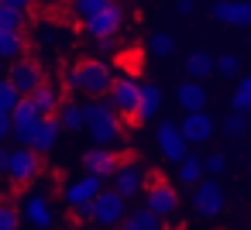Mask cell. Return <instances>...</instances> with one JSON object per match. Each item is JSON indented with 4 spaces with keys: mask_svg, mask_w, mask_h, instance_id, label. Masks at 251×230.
Listing matches in <instances>:
<instances>
[{
    "mask_svg": "<svg viewBox=\"0 0 251 230\" xmlns=\"http://www.w3.org/2000/svg\"><path fill=\"white\" fill-rule=\"evenodd\" d=\"M86 131L90 138L97 141V148H117L124 141V127H121V117L114 114V107L107 100H93L86 103Z\"/></svg>",
    "mask_w": 251,
    "mask_h": 230,
    "instance_id": "cell-1",
    "label": "cell"
},
{
    "mask_svg": "<svg viewBox=\"0 0 251 230\" xmlns=\"http://www.w3.org/2000/svg\"><path fill=\"white\" fill-rule=\"evenodd\" d=\"M114 79H117V76H114L100 59H83V62H76L73 72H69V86L79 90V93H86V96H97V100L110 96Z\"/></svg>",
    "mask_w": 251,
    "mask_h": 230,
    "instance_id": "cell-2",
    "label": "cell"
},
{
    "mask_svg": "<svg viewBox=\"0 0 251 230\" xmlns=\"http://www.w3.org/2000/svg\"><path fill=\"white\" fill-rule=\"evenodd\" d=\"M90 209H93V213H90V223H97L100 230H117V227L124 223V216H127V199H124L117 189H103V192L93 199Z\"/></svg>",
    "mask_w": 251,
    "mask_h": 230,
    "instance_id": "cell-3",
    "label": "cell"
},
{
    "mask_svg": "<svg viewBox=\"0 0 251 230\" xmlns=\"http://www.w3.org/2000/svg\"><path fill=\"white\" fill-rule=\"evenodd\" d=\"M114 114L121 120H138V110H141V83L131 79V76H117L114 86H110V100Z\"/></svg>",
    "mask_w": 251,
    "mask_h": 230,
    "instance_id": "cell-4",
    "label": "cell"
},
{
    "mask_svg": "<svg viewBox=\"0 0 251 230\" xmlns=\"http://www.w3.org/2000/svg\"><path fill=\"white\" fill-rule=\"evenodd\" d=\"M145 206H148L155 216L169 220V216H176V209H179V192H176L169 182H162L155 172H148V185H145Z\"/></svg>",
    "mask_w": 251,
    "mask_h": 230,
    "instance_id": "cell-5",
    "label": "cell"
},
{
    "mask_svg": "<svg viewBox=\"0 0 251 230\" xmlns=\"http://www.w3.org/2000/svg\"><path fill=\"white\" fill-rule=\"evenodd\" d=\"M38 124H42V114H38L35 100L25 96V100L14 107V114H11V138H14L21 148H31V138H35Z\"/></svg>",
    "mask_w": 251,
    "mask_h": 230,
    "instance_id": "cell-6",
    "label": "cell"
},
{
    "mask_svg": "<svg viewBox=\"0 0 251 230\" xmlns=\"http://www.w3.org/2000/svg\"><path fill=\"white\" fill-rule=\"evenodd\" d=\"M224 206H227V196H224L220 182H217V179H203V182L196 185V192H193V209H196V216L213 220V216L224 213Z\"/></svg>",
    "mask_w": 251,
    "mask_h": 230,
    "instance_id": "cell-7",
    "label": "cell"
},
{
    "mask_svg": "<svg viewBox=\"0 0 251 230\" xmlns=\"http://www.w3.org/2000/svg\"><path fill=\"white\" fill-rule=\"evenodd\" d=\"M7 79H11V86L18 90V96L25 100V96H31V93L45 83V72H42V66H38L35 59H18V62H11Z\"/></svg>",
    "mask_w": 251,
    "mask_h": 230,
    "instance_id": "cell-8",
    "label": "cell"
},
{
    "mask_svg": "<svg viewBox=\"0 0 251 230\" xmlns=\"http://www.w3.org/2000/svg\"><path fill=\"white\" fill-rule=\"evenodd\" d=\"M42 172V155H35L31 148H14L11 161H7V179L14 185H31Z\"/></svg>",
    "mask_w": 251,
    "mask_h": 230,
    "instance_id": "cell-9",
    "label": "cell"
},
{
    "mask_svg": "<svg viewBox=\"0 0 251 230\" xmlns=\"http://www.w3.org/2000/svg\"><path fill=\"white\" fill-rule=\"evenodd\" d=\"M18 209H21V220H28V227H35V230H49L55 223V206L45 192H31Z\"/></svg>",
    "mask_w": 251,
    "mask_h": 230,
    "instance_id": "cell-10",
    "label": "cell"
},
{
    "mask_svg": "<svg viewBox=\"0 0 251 230\" xmlns=\"http://www.w3.org/2000/svg\"><path fill=\"white\" fill-rule=\"evenodd\" d=\"M155 138H158V151L165 155V161H182V158L189 155V144H186V138H182V131H179L176 120L165 117V120L158 124Z\"/></svg>",
    "mask_w": 251,
    "mask_h": 230,
    "instance_id": "cell-11",
    "label": "cell"
},
{
    "mask_svg": "<svg viewBox=\"0 0 251 230\" xmlns=\"http://www.w3.org/2000/svg\"><path fill=\"white\" fill-rule=\"evenodd\" d=\"M110 182H114V189H117L124 199H134L138 192H145V185H148V172H145L138 161H121Z\"/></svg>",
    "mask_w": 251,
    "mask_h": 230,
    "instance_id": "cell-12",
    "label": "cell"
},
{
    "mask_svg": "<svg viewBox=\"0 0 251 230\" xmlns=\"http://www.w3.org/2000/svg\"><path fill=\"white\" fill-rule=\"evenodd\" d=\"M100 192H103V179H97V175H79V179H73V182L62 189V199H66V206L83 209V206H90Z\"/></svg>",
    "mask_w": 251,
    "mask_h": 230,
    "instance_id": "cell-13",
    "label": "cell"
},
{
    "mask_svg": "<svg viewBox=\"0 0 251 230\" xmlns=\"http://www.w3.org/2000/svg\"><path fill=\"white\" fill-rule=\"evenodd\" d=\"M121 24H124V7L114 0L110 7H103V11H100L97 18H90L83 28H86V35H90L93 42H100V38H114V35L121 31Z\"/></svg>",
    "mask_w": 251,
    "mask_h": 230,
    "instance_id": "cell-14",
    "label": "cell"
},
{
    "mask_svg": "<svg viewBox=\"0 0 251 230\" xmlns=\"http://www.w3.org/2000/svg\"><path fill=\"white\" fill-rule=\"evenodd\" d=\"M210 18L230 28H248L251 24V4L248 0H217L210 7Z\"/></svg>",
    "mask_w": 251,
    "mask_h": 230,
    "instance_id": "cell-15",
    "label": "cell"
},
{
    "mask_svg": "<svg viewBox=\"0 0 251 230\" xmlns=\"http://www.w3.org/2000/svg\"><path fill=\"white\" fill-rule=\"evenodd\" d=\"M117 165H121V158L110 151V148H90L86 155H83V172L86 175H97V179H114V172H117Z\"/></svg>",
    "mask_w": 251,
    "mask_h": 230,
    "instance_id": "cell-16",
    "label": "cell"
},
{
    "mask_svg": "<svg viewBox=\"0 0 251 230\" xmlns=\"http://www.w3.org/2000/svg\"><path fill=\"white\" fill-rule=\"evenodd\" d=\"M179 131H182L186 144H203V141L213 138V117H210L206 110H200V114H186V117L179 120Z\"/></svg>",
    "mask_w": 251,
    "mask_h": 230,
    "instance_id": "cell-17",
    "label": "cell"
},
{
    "mask_svg": "<svg viewBox=\"0 0 251 230\" xmlns=\"http://www.w3.org/2000/svg\"><path fill=\"white\" fill-rule=\"evenodd\" d=\"M31 100H35V107H38V114H42V117H55V114H59V107L66 103L62 86H55V83H49V79L31 93Z\"/></svg>",
    "mask_w": 251,
    "mask_h": 230,
    "instance_id": "cell-18",
    "label": "cell"
},
{
    "mask_svg": "<svg viewBox=\"0 0 251 230\" xmlns=\"http://www.w3.org/2000/svg\"><path fill=\"white\" fill-rule=\"evenodd\" d=\"M59 134H62L59 120H55V117H42V124H38V131H35V138H31V151H35V155H49V151H55Z\"/></svg>",
    "mask_w": 251,
    "mask_h": 230,
    "instance_id": "cell-19",
    "label": "cell"
},
{
    "mask_svg": "<svg viewBox=\"0 0 251 230\" xmlns=\"http://www.w3.org/2000/svg\"><path fill=\"white\" fill-rule=\"evenodd\" d=\"M176 100H179V107H182L186 114H200V110L206 107V90H203V83H193V79H186V83H179V90H176Z\"/></svg>",
    "mask_w": 251,
    "mask_h": 230,
    "instance_id": "cell-20",
    "label": "cell"
},
{
    "mask_svg": "<svg viewBox=\"0 0 251 230\" xmlns=\"http://www.w3.org/2000/svg\"><path fill=\"white\" fill-rule=\"evenodd\" d=\"M121 230H165V220L155 216L148 206H134V209H127Z\"/></svg>",
    "mask_w": 251,
    "mask_h": 230,
    "instance_id": "cell-21",
    "label": "cell"
},
{
    "mask_svg": "<svg viewBox=\"0 0 251 230\" xmlns=\"http://www.w3.org/2000/svg\"><path fill=\"white\" fill-rule=\"evenodd\" d=\"M25 48H28L25 31H0V62H18V59H25Z\"/></svg>",
    "mask_w": 251,
    "mask_h": 230,
    "instance_id": "cell-22",
    "label": "cell"
},
{
    "mask_svg": "<svg viewBox=\"0 0 251 230\" xmlns=\"http://www.w3.org/2000/svg\"><path fill=\"white\" fill-rule=\"evenodd\" d=\"M55 120H59L62 131H83V127H86V107L76 103V100H66V103L59 107Z\"/></svg>",
    "mask_w": 251,
    "mask_h": 230,
    "instance_id": "cell-23",
    "label": "cell"
},
{
    "mask_svg": "<svg viewBox=\"0 0 251 230\" xmlns=\"http://www.w3.org/2000/svg\"><path fill=\"white\" fill-rule=\"evenodd\" d=\"M213 55L210 52H189V59H186V76L193 79V83H203V79H210L217 69H213Z\"/></svg>",
    "mask_w": 251,
    "mask_h": 230,
    "instance_id": "cell-24",
    "label": "cell"
},
{
    "mask_svg": "<svg viewBox=\"0 0 251 230\" xmlns=\"http://www.w3.org/2000/svg\"><path fill=\"white\" fill-rule=\"evenodd\" d=\"M162 110V90L158 83H141V110H138V120H155Z\"/></svg>",
    "mask_w": 251,
    "mask_h": 230,
    "instance_id": "cell-25",
    "label": "cell"
},
{
    "mask_svg": "<svg viewBox=\"0 0 251 230\" xmlns=\"http://www.w3.org/2000/svg\"><path fill=\"white\" fill-rule=\"evenodd\" d=\"M179 182L182 185H193V189L203 182V158L200 155H186L179 161Z\"/></svg>",
    "mask_w": 251,
    "mask_h": 230,
    "instance_id": "cell-26",
    "label": "cell"
},
{
    "mask_svg": "<svg viewBox=\"0 0 251 230\" xmlns=\"http://www.w3.org/2000/svg\"><path fill=\"white\" fill-rule=\"evenodd\" d=\"M230 110L251 114V76L237 79V90H234V96H230Z\"/></svg>",
    "mask_w": 251,
    "mask_h": 230,
    "instance_id": "cell-27",
    "label": "cell"
},
{
    "mask_svg": "<svg viewBox=\"0 0 251 230\" xmlns=\"http://www.w3.org/2000/svg\"><path fill=\"white\" fill-rule=\"evenodd\" d=\"M110 4H114V0H73V14L86 24L90 18H97V14H100L103 7H110Z\"/></svg>",
    "mask_w": 251,
    "mask_h": 230,
    "instance_id": "cell-28",
    "label": "cell"
},
{
    "mask_svg": "<svg viewBox=\"0 0 251 230\" xmlns=\"http://www.w3.org/2000/svg\"><path fill=\"white\" fill-rule=\"evenodd\" d=\"M148 52H151V55H158V59H169V55L176 52V38H172V35H165V31H155V35L148 38Z\"/></svg>",
    "mask_w": 251,
    "mask_h": 230,
    "instance_id": "cell-29",
    "label": "cell"
},
{
    "mask_svg": "<svg viewBox=\"0 0 251 230\" xmlns=\"http://www.w3.org/2000/svg\"><path fill=\"white\" fill-rule=\"evenodd\" d=\"M224 131H227L230 138L248 134V131H251V114H237V110H230V114H227V120H224Z\"/></svg>",
    "mask_w": 251,
    "mask_h": 230,
    "instance_id": "cell-30",
    "label": "cell"
},
{
    "mask_svg": "<svg viewBox=\"0 0 251 230\" xmlns=\"http://www.w3.org/2000/svg\"><path fill=\"white\" fill-rule=\"evenodd\" d=\"M18 103H21L18 90H14V86H11V79L4 76V79H0V114H7V117H11Z\"/></svg>",
    "mask_w": 251,
    "mask_h": 230,
    "instance_id": "cell-31",
    "label": "cell"
},
{
    "mask_svg": "<svg viewBox=\"0 0 251 230\" xmlns=\"http://www.w3.org/2000/svg\"><path fill=\"white\" fill-rule=\"evenodd\" d=\"M224 172H227V155H224V151H210V155L203 158V175L217 179V175H224Z\"/></svg>",
    "mask_w": 251,
    "mask_h": 230,
    "instance_id": "cell-32",
    "label": "cell"
},
{
    "mask_svg": "<svg viewBox=\"0 0 251 230\" xmlns=\"http://www.w3.org/2000/svg\"><path fill=\"white\" fill-rule=\"evenodd\" d=\"M21 227V209L14 203H0V230H18Z\"/></svg>",
    "mask_w": 251,
    "mask_h": 230,
    "instance_id": "cell-33",
    "label": "cell"
},
{
    "mask_svg": "<svg viewBox=\"0 0 251 230\" xmlns=\"http://www.w3.org/2000/svg\"><path fill=\"white\" fill-rule=\"evenodd\" d=\"M21 24H25L21 11H11V7L0 4V31H21Z\"/></svg>",
    "mask_w": 251,
    "mask_h": 230,
    "instance_id": "cell-34",
    "label": "cell"
},
{
    "mask_svg": "<svg viewBox=\"0 0 251 230\" xmlns=\"http://www.w3.org/2000/svg\"><path fill=\"white\" fill-rule=\"evenodd\" d=\"M213 69H217L224 79H234V76H237V69H241V62H237L234 55H220V59L213 62Z\"/></svg>",
    "mask_w": 251,
    "mask_h": 230,
    "instance_id": "cell-35",
    "label": "cell"
},
{
    "mask_svg": "<svg viewBox=\"0 0 251 230\" xmlns=\"http://www.w3.org/2000/svg\"><path fill=\"white\" fill-rule=\"evenodd\" d=\"M93 52H97V55H110V52H114V38H100V42H93Z\"/></svg>",
    "mask_w": 251,
    "mask_h": 230,
    "instance_id": "cell-36",
    "label": "cell"
},
{
    "mask_svg": "<svg viewBox=\"0 0 251 230\" xmlns=\"http://www.w3.org/2000/svg\"><path fill=\"white\" fill-rule=\"evenodd\" d=\"M0 4H4V7H11V11H21V14H25V11L31 7V0H0Z\"/></svg>",
    "mask_w": 251,
    "mask_h": 230,
    "instance_id": "cell-37",
    "label": "cell"
},
{
    "mask_svg": "<svg viewBox=\"0 0 251 230\" xmlns=\"http://www.w3.org/2000/svg\"><path fill=\"white\" fill-rule=\"evenodd\" d=\"M176 11L179 14H193L196 11V0H176Z\"/></svg>",
    "mask_w": 251,
    "mask_h": 230,
    "instance_id": "cell-38",
    "label": "cell"
},
{
    "mask_svg": "<svg viewBox=\"0 0 251 230\" xmlns=\"http://www.w3.org/2000/svg\"><path fill=\"white\" fill-rule=\"evenodd\" d=\"M4 138H11V117L0 114V141H4Z\"/></svg>",
    "mask_w": 251,
    "mask_h": 230,
    "instance_id": "cell-39",
    "label": "cell"
},
{
    "mask_svg": "<svg viewBox=\"0 0 251 230\" xmlns=\"http://www.w3.org/2000/svg\"><path fill=\"white\" fill-rule=\"evenodd\" d=\"M7 161H11V151L0 148V175H7Z\"/></svg>",
    "mask_w": 251,
    "mask_h": 230,
    "instance_id": "cell-40",
    "label": "cell"
},
{
    "mask_svg": "<svg viewBox=\"0 0 251 230\" xmlns=\"http://www.w3.org/2000/svg\"><path fill=\"white\" fill-rule=\"evenodd\" d=\"M248 4H251V0H248Z\"/></svg>",
    "mask_w": 251,
    "mask_h": 230,
    "instance_id": "cell-41",
    "label": "cell"
},
{
    "mask_svg": "<svg viewBox=\"0 0 251 230\" xmlns=\"http://www.w3.org/2000/svg\"><path fill=\"white\" fill-rule=\"evenodd\" d=\"M117 230H121V227H117Z\"/></svg>",
    "mask_w": 251,
    "mask_h": 230,
    "instance_id": "cell-42",
    "label": "cell"
}]
</instances>
